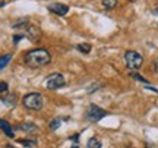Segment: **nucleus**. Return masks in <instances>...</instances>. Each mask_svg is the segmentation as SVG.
<instances>
[{
	"label": "nucleus",
	"mask_w": 158,
	"mask_h": 148,
	"mask_svg": "<svg viewBox=\"0 0 158 148\" xmlns=\"http://www.w3.org/2000/svg\"><path fill=\"white\" fill-rule=\"evenodd\" d=\"M23 62H25V65L28 68L32 69L44 68L51 62V54L45 49H34V50H29L25 54Z\"/></svg>",
	"instance_id": "f257e3e1"
},
{
	"label": "nucleus",
	"mask_w": 158,
	"mask_h": 148,
	"mask_svg": "<svg viewBox=\"0 0 158 148\" xmlns=\"http://www.w3.org/2000/svg\"><path fill=\"white\" fill-rule=\"evenodd\" d=\"M22 104L28 110H35L38 112L43 108V95L40 92H29L22 98Z\"/></svg>",
	"instance_id": "f03ea898"
},
{
	"label": "nucleus",
	"mask_w": 158,
	"mask_h": 148,
	"mask_svg": "<svg viewBox=\"0 0 158 148\" xmlns=\"http://www.w3.org/2000/svg\"><path fill=\"white\" fill-rule=\"evenodd\" d=\"M124 65L130 70H138L143 65V57L139 53H136V51L129 50L124 53Z\"/></svg>",
	"instance_id": "7ed1b4c3"
},
{
	"label": "nucleus",
	"mask_w": 158,
	"mask_h": 148,
	"mask_svg": "<svg viewBox=\"0 0 158 148\" xmlns=\"http://www.w3.org/2000/svg\"><path fill=\"white\" fill-rule=\"evenodd\" d=\"M106 116H107V112L104 108L98 107L95 104H89L88 112H86V120H89V122H98V120H101Z\"/></svg>",
	"instance_id": "20e7f679"
},
{
	"label": "nucleus",
	"mask_w": 158,
	"mask_h": 148,
	"mask_svg": "<svg viewBox=\"0 0 158 148\" xmlns=\"http://www.w3.org/2000/svg\"><path fill=\"white\" fill-rule=\"evenodd\" d=\"M63 85H64V78H63L62 74H53L45 79V88L50 90V91L59 90V88H62Z\"/></svg>",
	"instance_id": "39448f33"
},
{
	"label": "nucleus",
	"mask_w": 158,
	"mask_h": 148,
	"mask_svg": "<svg viewBox=\"0 0 158 148\" xmlns=\"http://www.w3.org/2000/svg\"><path fill=\"white\" fill-rule=\"evenodd\" d=\"M48 11L59 15V16H64L69 12V6L63 5V3H53V5L48 6Z\"/></svg>",
	"instance_id": "423d86ee"
},
{
	"label": "nucleus",
	"mask_w": 158,
	"mask_h": 148,
	"mask_svg": "<svg viewBox=\"0 0 158 148\" xmlns=\"http://www.w3.org/2000/svg\"><path fill=\"white\" fill-rule=\"evenodd\" d=\"M40 29L38 27H35V25H27V35L29 37V40L31 41H38L40 40Z\"/></svg>",
	"instance_id": "0eeeda50"
},
{
	"label": "nucleus",
	"mask_w": 158,
	"mask_h": 148,
	"mask_svg": "<svg viewBox=\"0 0 158 148\" xmlns=\"http://www.w3.org/2000/svg\"><path fill=\"white\" fill-rule=\"evenodd\" d=\"M0 129L5 132V135L6 137H9V138H13L15 137V133H13V129H12V126L6 122L5 119H0Z\"/></svg>",
	"instance_id": "6e6552de"
},
{
	"label": "nucleus",
	"mask_w": 158,
	"mask_h": 148,
	"mask_svg": "<svg viewBox=\"0 0 158 148\" xmlns=\"http://www.w3.org/2000/svg\"><path fill=\"white\" fill-rule=\"evenodd\" d=\"M12 60V54H5V56H0V70H3V69L9 65V62Z\"/></svg>",
	"instance_id": "1a4fd4ad"
},
{
	"label": "nucleus",
	"mask_w": 158,
	"mask_h": 148,
	"mask_svg": "<svg viewBox=\"0 0 158 148\" xmlns=\"http://www.w3.org/2000/svg\"><path fill=\"white\" fill-rule=\"evenodd\" d=\"M16 129H21V131H27V132H31V131H37L38 128L32 123H22V125H18Z\"/></svg>",
	"instance_id": "9d476101"
},
{
	"label": "nucleus",
	"mask_w": 158,
	"mask_h": 148,
	"mask_svg": "<svg viewBox=\"0 0 158 148\" xmlns=\"http://www.w3.org/2000/svg\"><path fill=\"white\" fill-rule=\"evenodd\" d=\"M2 101L5 103V104H9V106H13V104H16V97L15 95H5V97H2Z\"/></svg>",
	"instance_id": "9b49d317"
},
{
	"label": "nucleus",
	"mask_w": 158,
	"mask_h": 148,
	"mask_svg": "<svg viewBox=\"0 0 158 148\" xmlns=\"http://www.w3.org/2000/svg\"><path fill=\"white\" fill-rule=\"evenodd\" d=\"M117 3L118 0H102V6L106 9H114V7H117Z\"/></svg>",
	"instance_id": "f8f14e48"
},
{
	"label": "nucleus",
	"mask_w": 158,
	"mask_h": 148,
	"mask_svg": "<svg viewBox=\"0 0 158 148\" xmlns=\"http://www.w3.org/2000/svg\"><path fill=\"white\" fill-rule=\"evenodd\" d=\"M18 142L21 144V145H23V147H37L38 145L35 139H19Z\"/></svg>",
	"instance_id": "ddd939ff"
},
{
	"label": "nucleus",
	"mask_w": 158,
	"mask_h": 148,
	"mask_svg": "<svg viewBox=\"0 0 158 148\" xmlns=\"http://www.w3.org/2000/svg\"><path fill=\"white\" fill-rule=\"evenodd\" d=\"M86 147L88 148H101V142L97 139V138H91L88 144H86Z\"/></svg>",
	"instance_id": "4468645a"
},
{
	"label": "nucleus",
	"mask_w": 158,
	"mask_h": 148,
	"mask_svg": "<svg viewBox=\"0 0 158 148\" xmlns=\"http://www.w3.org/2000/svg\"><path fill=\"white\" fill-rule=\"evenodd\" d=\"M76 49H78L81 53L88 54V53L91 51V44H88V43H85V44H78V46H76Z\"/></svg>",
	"instance_id": "2eb2a0df"
},
{
	"label": "nucleus",
	"mask_w": 158,
	"mask_h": 148,
	"mask_svg": "<svg viewBox=\"0 0 158 148\" xmlns=\"http://www.w3.org/2000/svg\"><path fill=\"white\" fill-rule=\"evenodd\" d=\"M130 76L133 78V79H136V81H141V82H143V84H148L149 85V81L148 79H145V78H142L139 74H130Z\"/></svg>",
	"instance_id": "dca6fc26"
},
{
	"label": "nucleus",
	"mask_w": 158,
	"mask_h": 148,
	"mask_svg": "<svg viewBox=\"0 0 158 148\" xmlns=\"http://www.w3.org/2000/svg\"><path fill=\"white\" fill-rule=\"evenodd\" d=\"M60 123H62V120H60V119H54L50 123V129H51V131H56L57 128L60 126Z\"/></svg>",
	"instance_id": "f3484780"
},
{
	"label": "nucleus",
	"mask_w": 158,
	"mask_h": 148,
	"mask_svg": "<svg viewBox=\"0 0 158 148\" xmlns=\"http://www.w3.org/2000/svg\"><path fill=\"white\" fill-rule=\"evenodd\" d=\"M9 90V87H7V84L6 82H3V81H0V92L3 94V92H6Z\"/></svg>",
	"instance_id": "a211bd4d"
},
{
	"label": "nucleus",
	"mask_w": 158,
	"mask_h": 148,
	"mask_svg": "<svg viewBox=\"0 0 158 148\" xmlns=\"http://www.w3.org/2000/svg\"><path fill=\"white\" fill-rule=\"evenodd\" d=\"M22 38H23V35H15V37H13V43L16 44V43H19Z\"/></svg>",
	"instance_id": "6ab92c4d"
},
{
	"label": "nucleus",
	"mask_w": 158,
	"mask_h": 148,
	"mask_svg": "<svg viewBox=\"0 0 158 148\" xmlns=\"http://www.w3.org/2000/svg\"><path fill=\"white\" fill-rule=\"evenodd\" d=\"M5 5H6V2H5V0H0V7H3Z\"/></svg>",
	"instance_id": "aec40b11"
},
{
	"label": "nucleus",
	"mask_w": 158,
	"mask_h": 148,
	"mask_svg": "<svg viewBox=\"0 0 158 148\" xmlns=\"http://www.w3.org/2000/svg\"><path fill=\"white\" fill-rule=\"evenodd\" d=\"M152 13H154V15H157V16H158V7H157V9H155V11L152 12ZM157 25H158V23H157Z\"/></svg>",
	"instance_id": "412c9836"
},
{
	"label": "nucleus",
	"mask_w": 158,
	"mask_h": 148,
	"mask_svg": "<svg viewBox=\"0 0 158 148\" xmlns=\"http://www.w3.org/2000/svg\"><path fill=\"white\" fill-rule=\"evenodd\" d=\"M126 2H136V0H126Z\"/></svg>",
	"instance_id": "4be33fe9"
}]
</instances>
